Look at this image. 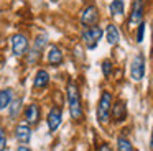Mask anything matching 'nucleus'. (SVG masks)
<instances>
[{
    "label": "nucleus",
    "mask_w": 153,
    "mask_h": 151,
    "mask_svg": "<svg viewBox=\"0 0 153 151\" xmlns=\"http://www.w3.org/2000/svg\"><path fill=\"white\" fill-rule=\"evenodd\" d=\"M66 94H68V104H69V113L74 120H81L82 118V105H81V95H79V89H77L76 82L69 81L66 87Z\"/></svg>",
    "instance_id": "nucleus-1"
},
{
    "label": "nucleus",
    "mask_w": 153,
    "mask_h": 151,
    "mask_svg": "<svg viewBox=\"0 0 153 151\" xmlns=\"http://www.w3.org/2000/svg\"><path fill=\"white\" fill-rule=\"evenodd\" d=\"M112 104H114L112 94L104 90L102 95H100V100H99V107H97V120L100 123H107L109 121L110 113H112Z\"/></svg>",
    "instance_id": "nucleus-2"
},
{
    "label": "nucleus",
    "mask_w": 153,
    "mask_h": 151,
    "mask_svg": "<svg viewBox=\"0 0 153 151\" xmlns=\"http://www.w3.org/2000/svg\"><path fill=\"white\" fill-rule=\"evenodd\" d=\"M104 31L102 28H99V26H89V28H86L82 31V35H81V38H82V41L86 43V46L89 49H94L97 46V43L100 41V38H102Z\"/></svg>",
    "instance_id": "nucleus-3"
},
{
    "label": "nucleus",
    "mask_w": 153,
    "mask_h": 151,
    "mask_svg": "<svg viewBox=\"0 0 153 151\" xmlns=\"http://www.w3.org/2000/svg\"><path fill=\"white\" fill-rule=\"evenodd\" d=\"M130 76L133 81H142L145 76V58L143 54H137L130 64Z\"/></svg>",
    "instance_id": "nucleus-4"
},
{
    "label": "nucleus",
    "mask_w": 153,
    "mask_h": 151,
    "mask_svg": "<svg viewBox=\"0 0 153 151\" xmlns=\"http://www.w3.org/2000/svg\"><path fill=\"white\" fill-rule=\"evenodd\" d=\"M143 0H133V5H132V10H130V15H128V26H135V25H140L143 23Z\"/></svg>",
    "instance_id": "nucleus-5"
},
{
    "label": "nucleus",
    "mask_w": 153,
    "mask_h": 151,
    "mask_svg": "<svg viewBox=\"0 0 153 151\" xmlns=\"http://www.w3.org/2000/svg\"><path fill=\"white\" fill-rule=\"evenodd\" d=\"M99 21V10L96 5H87L81 13V23L84 26H92Z\"/></svg>",
    "instance_id": "nucleus-6"
},
{
    "label": "nucleus",
    "mask_w": 153,
    "mask_h": 151,
    "mask_svg": "<svg viewBox=\"0 0 153 151\" xmlns=\"http://www.w3.org/2000/svg\"><path fill=\"white\" fill-rule=\"evenodd\" d=\"M12 49H13V54L15 56H23L28 49V39L25 35H17L12 36Z\"/></svg>",
    "instance_id": "nucleus-7"
},
{
    "label": "nucleus",
    "mask_w": 153,
    "mask_h": 151,
    "mask_svg": "<svg viewBox=\"0 0 153 151\" xmlns=\"http://www.w3.org/2000/svg\"><path fill=\"white\" fill-rule=\"evenodd\" d=\"M48 128H50V131H56L58 127L61 125V121H63V112H61L59 107H53L50 110V113H48Z\"/></svg>",
    "instance_id": "nucleus-8"
},
{
    "label": "nucleus",
    "mask_w": 153,
    "mask_h": 151,
    "mask_svg": "<svg viewBox=\"0 0 153 151\" xmlns=\"http://www.w3.org/2000/svg\"><path fill=\"white\" fill-rule=\"evenodd\" d=\"M48 43V36L46 35H40L36 39H35V44H33V49H31V54H30V59L28 61L30 62H36L38 58H40L41 51L45 49V46H46Z\"/></svg>",
    "instance_id": "nucleus-9"
},
{
    "label": "nucleus",
    "mask_w": 153,
    "mask_h": 151,
    "mask_svg": "<svg viewBox=\"0 0 153 151\" xmlns=\"http://www.w3.org/2000/svg\"><path fill=\"white\" fill-rule=\"evenodd\" d=\"M15 136L20 143H28L31 138V130L28 127V123H18L15 128Z\"/></svg>",
    "instance_id": "nucleus-10"
},
{
    "label": "nucleus",
    "mask_w": 153,
    "mask_h": 151,
    "mask_svg": "<svg viewBox=\"0 0 153 151\" xmlns=\"http://www.w3.org/2000/svg\"><path fill=\"white\" fill-rule=\"evenodd\" d=\"M25 120H27V123H38V120H40V107H38L36 104H30L27 107V110H25Z\"/></svg>",
    "instance_id": "nucleus-11"
},
{
    "label": "nucleus",
    "mask_w": 153,
    "mask_h": 151,
    "mask_svg": "<svg viewBox=\"0 0 153 151\" xmlns=\"http://www.w3.org/2000/svg\"><path fill=\"white\" fill-rule=\"evenodd\" d=\"M50 84V74H48L45 69H40L35 76V81H33V87L35 89H45L46 85Z\"/></svg>",
    "instance_id": "nucleus-12"
},
{
    "label": "nucleus",
    "mask_w": 153,
    "mask_h": 151,
    "mask_svg": "<svg viewBox=\"0 0 153 151\" xmlns=\"http://www.w3.org/2000/svg\"><path fill=\"white\" fill-rule=\"evenodd\" d=\"M48 62L51 66H59L63 62V53L58 46H51L50 51H48Z\"/></svg>",
    "instance_id": "nucleus-13"
},
{
    "label": "nucleus",
    "mask_w": 153,
    "mask_h": 151,
    "mask_svg": "<svg viewBox=\"0 0 153 151\" xmlns=\"http://www.w3.org/2000/svg\"><path fill=\"white\" fill-rule=\"evenodd\" d=\"M112 115L117 121H122L127 118V105L123 102H117L115 105H112Z\"/></svg>",
    "instance_id": "nucleus-14"
},
{
    "label": "nucleus",
    "mask_w": 153,
    "mask_h": 151,
    "mask_svg": "<svg viewBox=\"0 0 153 151\" xmlns=\"http://www.w3.org/2000/svg\"><path fill=\"white\" fill-rule=\"evenodd\" d=\"M12 89H4V90H0V110H4V108L10 107L12 104Z\"/></svg>",
    "instance_id": "nucleus-15"
},
{
    "label": "nucleus",
    "mask_w": 153,
    "mask_h": 151,
    "mask_svg": "<svg viewBox=\"0 0 153 151\" xmlns=\"http://www.w3.org/2000/svg\"><path fill=\"white\" fill-rule=\"evenodd\" d=\"M107 41H109V44H117L120 41V33L115 25L107 26Z\"/></svg>",
    "instance_id": "nucleus-16"
},
{
    "label": "nucleus",
    "mask_w": 153,
    "mask_h": 151,
    "mask_svg": "<svg viewBox=\"0 0 153 151\" xmlns=\"http://www.w3.org/2000/svg\"><path fill=\"white\" fill-rule=\"evenodd\" d=\"M110 15H122L123 13V0H112L109 7Z\"/></svg>",
    "instance_id": "nucleus-17"
},
{
    "label": "nucleus",
    "mask_w": 153,
    "mask_h": 151,
    "mask_svg": "<svg viewBox=\"0 0 153 151\" xmlns=\"http://www.w3.org/2000/svg\"><path fill=\"white\" fill-rule=\"evenodd\" d=\"M117 148H119V151H133L132 143L123 136H120L119 140H117Z\"/></svg>",
    "instance_id": "nucleus-18"
},
{
    "label": "nucleus",
    "mask_w": 153,
    "mask_h": 151,
    "mask_svg": "<svg viewBox=\"0 0 153 151\" xmlns=\"http://www.w3.org/2000/svg\"><path fill=\"white\" fill-rule=\"evenodd\" d=\"M20 108H22V98H17V100L12 102V105H10V117L17 118V115L20 113Z\"/></svg>",
    "instance_id": "nucleus-19"
},
{
    "label": "nucleus",
    "mask_w": 153,
    "mask_h": 151,
    "mask_svg": "<svg viewBox=\"0 0 153 151\" xmlns=\"http://www.w3.org/2000/svg\"><path fill=\"white\" fill-rule=\"evenodd\" d=\"M112 62L109 61V59H105V61L102 62V72H104V76L105 77H110V74H112Z\"/></svg>",
    "instance_id": "nucleus-20"
},
{
    "label": "nucleus",
    "mask_w": 153,
    "mask_h": 151,
    "mask_svg": "<svg viewBox=\"0 0 153 151\" xmlns=\"http://www.w3.org/2000/svg\"><path fill=\"white\" fill-rule=\"evenodd\" d=\"M7 146V135H5L4 128L0 127V151H4Z\"/></svg>",
    "instance_id": "nucleus-21"
},
{
    "label": "nucleus",
    "mask_w": 153,
    "mask_h": 151,
    "mask_svg": "<svg viewBox=\"0 0 153 151\" xmlns=\"http://www.w3.org/2000/svg\"><path fill=\"white\" fill-rule=\"evenodd\" d=\"M143 36H145V25L140 23V25H138V31H137V41L142 43L143 41Z\"/></svg>",
    "instance_id": "nucleus-22"
},
{
    "label": "nucleus",
    "mask_w": 153,
    "mask_h": 151,
    "mask_svg": "<svg viewBox=\"0 0 153 151\" xmlns=\"http://www.w3.org/2000/svg\"><path fill=\"white\" fill-rule=\"evenodd\" d=\"M99 151H112V150H110V146H109V144H102Z\"/></svg>",
    "instance_id": "nucleus-23"
},
{
    "label": "nucleus",
    "mask_w": 153,
    "mask_h": 151,
    "mask_svg": "<svg viewBox=\"0 0 153 151\" xmlns=\"http://www.w3.org/2000/svg\"><path fill=\"white\" fill-rule=\"evenodd\" d=\"M17 151H31V150H30V148H27V146H18Z\"/></svg>",
    "instance_id": "nucleus-24"
},
{
    "label": "nucleus",
    "mask_w": 153,
    "mask_h": 151,
    "mask_svg": "<svg viewBox=\"0 0 153 151\" xmlns=\"http://www.w3.org/2000/svg\"><path fill=\"white\" fill-rule=\"evenodd\" d=\"M150 144H152V151H153V133H152V141H150Z\"/></svg>",
    "instance_id": "nucleus-25"
},
{
    "label": "nucleus",
    "mask_w": 153,
    "mask_h": 151,
    "mask_svg": "<svg viewBox=\"0 0 153 151\" xmlns=\"http://www.w3.org/2000/svg\"><path fill=\"white\" fill-rule=\"evenodd\" d=\"M51 2H56V0H51Z\"/></svg>",
    "instance_id": "nucleus-26"
},
{
    "label": "nucleus",
    "mask_w": 153,
    "mask_h": 151,
    "mask_svg": "<svg viewBox=\"0 0 153 151\" xmlns=\"http://www.w3.org/2000/svg\"><path fill=\"white\" fill-rule=\"evenodd\" d=\"M152 25H153V23H152Z\"/></svg>",
    "instance_id": "nucleus-27"
}]
</instances>
